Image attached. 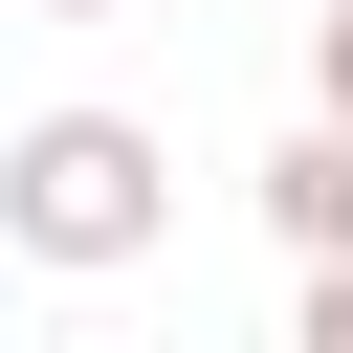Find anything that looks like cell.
<instances>
[{
  "label": "cell",
  "instance_id": "obj_4",
  "mask_svg": "<svg viewBox=\"0 0 353 353\" xmlns=\"http://www.w3.org/2000/svg\"><path fill=\"white\" fill-rule=\"evenodd\" d=\"M331 110H353V0H331Z\"/></svg>",
  "mask_w": 353,
  "mask_h": 353
},
{
  "label": "cell",
  "instance_id": "obj_3",
  "mask_svg": "<svg viewBox=\"0 0 353 353\" xmlns=\"http://www.w3.org/2000/svg\"><path fill=\"white\" fill-rule=\"evenodd\" d=\"M309 353H353V243H331V287H309Z\"/></svg>",
  "mask_w": 353,
  "mask_h": 353
},
{
  "label": "cell",
  "instance_id": "obj_2",
  "mask_svg": "<svg viewBox=\"0 0 353 353\" xmlns=\"http://www.w3.org/2000/svg\"><path fill=\"white\" fill-rule=\"evenodd\" d=\"M265 221H287V243H309V265H331V243H353V132H309V154H287V176H265Z\"/></svg>",
  "mask_w": 353,
  "mask_h": 353
},
{
  "label": "cell",
  "instance_id": "obj_1",
  "mask_svg": "<svg viewBox=\"0 0 353 353\" xmlns=\"http://www.w3.org/2000/svg\"><path fill=\"white\" fill-rule=\"evenodd\" d=\"M0 221H22L44 265H110V243H154V154H132L110 110H44L22 176H0Z\"/></svg>",
  "mask_w": 353,
  "mask_h": 353
}]
</instances>
